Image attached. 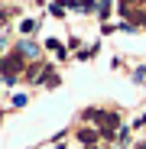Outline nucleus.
Here are the masks:
<instances>
[{
  "label": "nucleus",
  "instance_id": "f257e3e1",
  "mask_svg": "<svg viewBox=\"0 0 146 149\" xmlns=\"http://www.w3.org/2000/svg\"><path fill=\"white\" fill-rule=\"evenodd\" d=\"M20 52H23V58L29 62V58H39L42 45H39V42H33V39H23V42H20Z\"/></svg>",
  "mask_w": 146,
  "mask_h": 149
},
{
  "label": "nucleus",
  "instance_id": "f03ea898",
  "mask_svg": "<svg viewBox=\"0 0 146 149\" xmlns=\"http://www.w3.org/2000/svg\"><path fill=\"white\" fill-rule=\"evenodd\" d=\"M45 49H49V52H52L59 62L68 58V49H65V42H59V39H45Z\"/></svg>",
  "mask_w": 146,
  "mask_h": 149
},
{
  "label": "nucleus",
  "instance_id": "7ed1b4c3",
  "mask_svg": "<svg viewBox=\"0 0 146 149\" xmlns=\"http://www.w3.org/2000/svg\"><path fill=\"white\" fill-rule=\"evenodd\" d=\"M78 139H81V146H97V139H101V133L97 130H78Z\"/></svg>",
  "mask_w": 146,
  "mask_h": 149
},
{
  "label": "nucleus",
  "instance_id": "20e7f679",
  "mask_svg": "<svg viewBox=\"0 0 146 149\" xmlns=\"http://www.w3.org/2000/svg\"><path fill=\"white\" fill-rule=\"evenodd\" d=\"M39 29V19H33V16H26V19H20V33L23 36H33Z\"/></svg>",
  "mask_w": 146,
  "mask_h": 149
},
{
  "label": "nucleus",
  "instance_id": "39448f33",
  "mask_svg": "<svg viewBox=\"0 0 146 149\" xmlns=\"http://www.w3.org/2000/svg\"><path fill=\"white\" fill-rule=\"evenodd\" d=\"M49 13L52 16H65V0H55V3L49 7Z\"/></svg>",
  "mask_w": 146,
  "mask_h": 149
},
{
  "label": "nucleus",
  "instance_id": "423d86ee",
  "mask_svg": "<svg viewBox=\"0 0 146 149\" xmlns=\"http://www.w3.org/2000/svg\"><path fill=\"white\" fill-rule=\"evenodd\" d=\"M97 13H101V19L107 23V13H110V0H101V3H97Z\"/></svg>",
  "mask_w": 146,
  "mask_h": 149
},
{
  "label": "nucleus",
  "instance_id": "0eeeda50",
  "mask_svg": "<svg viewBox=\"0 0 146 149\" xmlns=\"http://www.w3.org/2000/svg\"><path fill=\"white\" fill-rule=\"evenodd\" d=\"M10 101H13V107H26V104H29V97H26V94H13Z\"/></svg>",
  "mask_w": 146,
  "mask_h": 149
},
{
  "label": "nucleus",
  "instance_id": "6e6552de",
  "mask_svg": "<svg viewBox=\"0 0 146 149\" xmlns=\"http://www.w3.org/2000/svg\"><path fill=\"white\" fill-rule=\"evenodd\" d=\"M0 81H3V88H13L20 81V74H0Z\"/></svg>",
  "mask_w": 146,
  "mask_h": 149
},
{
  "label": "nucleus",
  "instance_id": "1a4fd4ad",
  "mask_svg": "<svg viewBox=\"0 0 146 149\" xmlns=\"http://www.w3.org/2000/svg\"><path fill=\"white\" fill-rule=\"evenodd\" d=\"M143 127H146V113H140V117H136V120L130 123V130H136V133H140Z\"/></svg>",
  "mask_w": 146,
  "mask_h": 149
},
{
  "label": "nucleus",
  "instance_id": "9d476101",
  "mask_svg": "<svg viewBox=\"0 0 146 149\" xmlns=\"http://www.w3.org/2000/svg\"><path fill=\"white\" fill-rule=\"evenodd\" d=\"M117 139L127 143V139H130V127H120V130H117Z\"/></svg>",
  "mask_w": 146,
  "mask_h": 149
},
{
  "label": "nucleus",
  "instance_id": "9b49d317",
  "mask_svg": "<svg viewBox=\"0 0 146 149\" xmlns=\"http://www.w3.org/2000/svg\"><path fill=\"white\" fill-rule=\"evenodd\" d=\"M101 33H104V36H110V33H117V23H104V26H101Z\"/></svg>",
  "mask_w": 146,
  "mask_h": 149
},
{
  "label": "nucleus",
  "instance_id": "f8f14e48",
  "mask_svg": "<svg viewBox=\"0 0 146 149\" xmlns=\"http://www.w3.org/2000/svg\"><path fill=\"white\" fill-rule=\"evenodd\" d=\"M117 3H120V13H127V7L133 3V0H117Z\"/></svg>",
  "mask_w": 146,
  "mask_h": 149
},
{
  "label": "nucleus",
  "instance_id": "ddd939ff",
  "mask_svg": "<svg viewBox=\"0 0 146 149\" xmlns=\"http://www.w3.org/2000/svg\"><path fill=\"white\" fill-rule=\"evenodd\" d=\"M136 149H146V139H143V143H136Z\"/></svg>",
  "mask_w": 146,
  "mask_h": 149
},
{
  "label": "nucleus",
  "instance_id": "4468645a",
  "mask_svg": "<svg viewBox=\"0 0 146 149\" xmlns=\"http://www.w3.org/2000/svg\"><path fill=\"white\" fill-rule=\"evenodd\" d=\"M85 149H97V146H85Z\"/></svg>",
  "mask_w": 146,
  "mask_h": 149
},
{
  "label": "nucleus",
  "instance_id": "2eb2a0df",
  "mask_svg": "<svg viewBox=\"0 0 146 149\" xmlns=\"http://www.w3.org/2000/svg\"><path fill=\"white\" fill-rule=\"evenodd\" d=\"M55 149H65V143H62V146H55Z\"/></svg>",
  "mask_w": 146,
  "mask_h": 149
}]
</instances>
